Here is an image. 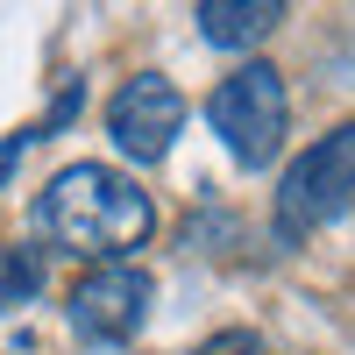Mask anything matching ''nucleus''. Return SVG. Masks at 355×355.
Here are the masks:
<instances>
[{"label": "nucleus", "instance_id": "1", "mask_svg": "<svg viewBox=\"0 0 355 355\" xmlns=\"http://www.w3.org/2000/svg\"><path fill=\"white\" fill-rule=\"evenodd\" d=\"M36 227L50 234L64 256H93V263H121L128 249L150 242L157 206L135 178L107 171V164H71L57 171L43 199H36Z\"/></svg>", "mask_w": 355, "mask_h": 355}, {"label": "nucleus", "instance_id": "2", "mask_svg": "<svg viewBox=\"0 0 355 355\" xmlns=\"http://www.w3.org/2000/svg\"><path fill=\"white\" fill-rule=\"evenodd\" d=\"M206 121L214 135L227 142V157L242 171H263L277 150H284V128H291V93L270 64H242L214 85V100H206Z\"/></svg>", "mask_w": 355, "mask_h": 355}, {"label": "nucleus", "instance_id": "3", "mask_svg": "<svg viewBox=\"0 0 355 355\" xmlns=\"http://www.w3.org/2000/svg\"><path fill=\"white\" fill-rule=\"evenodd\" d=\"M348 199H355V121L320 135L313 150L284 171V185H277V242L320 234L334 214H348Z\"/></svg>", "mask_w": 355, "mask_h": 355}, {"label": "nucleus", "instance_id": "4", "mask_svg": "<svg viewBox=\"0 0 355 355\" xmlns=\"http://www.w3.org/2000/svg\"><path fill=\"white\" fill-rule=\"evenodd\" d=\"M150 299H157V284L135 270V263H100V270H85L71 284V334L78 341H135L142 334V320H150Z\"/></svg>", "mask_w": 355, "mask_h": 355}, {"label": "nucleus", "instance_id": "5", "mask_svg": "<svg viewBox=\"0 0 355 355\" xmlns=\"http://www.w3.org/2000/svg\"><path fill=\"white\" fill-rule=\"evenodd\" d=\"M178 128H185V93H178L171 78H157V71H135L121 93L107 100V135H114V150L135 157V164L171 157Z\"/></svg>", "mask_w": 355, "mask_h": 355}, {"label": "nucleus", "instance_id": "6", "mask_svg": "<svg viewBox=\"0 0 355 355\" xmlns=\"http://www.w3.org/2000/svg\"><path fill=\"white\" fill-rule=\"evenodd\" d=\"M277 21H284L277 0H206V8H199V36L214 50H249V43L270 36Z\"/></svg>", "mask_w": 355, "mask_h": 355}, {"label": "nucleus", "instance_id": "7", "mask_svg": "<svg viewBox=\"0 0 355 355\" xmlns=\"http://www.w3.org/2000/svg\"><path fill=\"white\" fill-rule=\"evenodd\" d=\"M36 291H43V256H36V249H15V242H0V313L28 306Z\"/></svg>", "mask_w": 355, "mask_h": 355}, {"label": "nucleus", "instance_id": "8", "mask_svg": "<svg viewBox=\"0 0 355 355\" xmlns=\"http://www.w3.org/2000/svg\"><path fill=\"white\" fill-rule=\"evenodd\" d=\"M192 355H270V348H263L249 327H227V334H214V341H199Z\"/></svg>", "mask_w": 355, "mask_h": 355}, {"label": "nucleus", "instance_id": "9", "mask_svg": "<svg viewBox=\"0 0 355 355\" xmlns=\"http://www.w3.org/2000/svg\"><path fill=\"white\" fill-rule=\"evenodd\" d=\"M21 142H28V135H8V142H0V185L15 178V164H21Z\"/></svg>", "mask_w": 355, "mask_h": 355}]
</instances>
